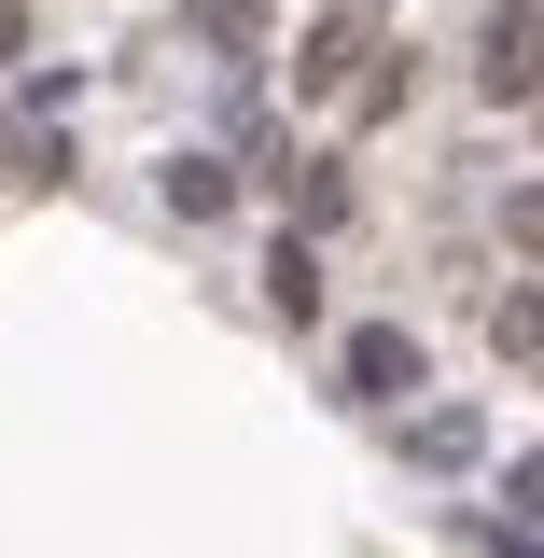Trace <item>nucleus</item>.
Listing matches in <instances>:
<instances>
[{"instance_id": "3", "label": "nucleus", "mask_w": 544, "mask_h": 558, "mask_svg": "<svg viewBox=\"0 0 544 558\" xmlns=\"http://www.w3.org/2000/svg\"><path fill=\"white\" fill-rule=\"evenodd\" d=\"M349 43H363V0H349V14H322V43H307V57H293V84H307V98H322V84H336V70H349Z\"/></svg>"}, {"instance_id": "1", "label": "nucleus", "mask_w": 544, "mask_h": 558, "mask_svg": "<svg viewBox=\"0 0 544 558\" xmlns=\"http://www.w3.org/2000/svg\"><path fill=\"white\" fill-rule=\"evenodd\" d=\"M475 84H488V98H544V0H488Z\"/></svg>"}, {"instance_id": "7", "label": "nucleus", "mask_w": 544, "mask_h": 558, "mask_svg": "<svg viewBox=\"0 0 544 558\" xmlns=\"http://www.w3.org/2000/svg\"><path fill=\"white\" fill-rule=\"evenodd\" d=\"M517 502H544V461H531V475H517Z\"/></svg>"}, {"instance_id": "8", "label": "nucleus", "mask_w": 544, "mask_h": 558, "mask_svg": "<svg viewBox=\"0 0 544 558\" xmlns=\"http://www.w3.org/2000/svg\"><path fill=\"white\" fill-rule=\"evenodd\" d=\"M531 112H544V98H531Z\"/></svg>"}, {"instance_id": "4", "label": "nucleus", "mask_w": 544, "mask_h": 558, "mask_svg": "<svg viewBox=\"0 0 544 558\" xmlns=\"http://www.w3.org/2000/svg\"><path fill=\"white\" fill-rule=\"evenodd\" d=\"M488 336H503V363H544V293H503Z\"/></svg>"}, {"instance_id": "5", "label": "nucleus", "mask_w": 544, "mask_h": 558, "mask_svg": "<svg viewBox=\"0 0 544 558\" xmlns=\"http://www.w3.org/2000/svg\"><path fill=\"white\" fill-rule=\"evenodd\" d=\"M168 209H196V223H209V209H238V182H223L209 154H182V168H168Z\"/></svg>"}, {"instance_id": "6", "label": "nucleus", "mask_w": 544, "mask_h": 558, "mask_svg": "<svg viewBox=\"0 0 544 558\" xmlns=\"http://www.w3.org/2000/svg\"><path fill=\"white\" fill-rule=\"evenodd\" d=\"M503 223H517V252L544 266V182H517V209H503Z\"/></svg>"}, {"instance_id": "2", "label": "nucleus", "mask_w": 544, "mask_h": 558, "mask_svg": "<svg viewBox=\"0 0 544 558\" xmlns=\"http://www.w3.org/2000/svg\"><path fill=\"white\" fill-rule=\"evenodd\" d=\"M406 377H419V336H391V322L349 336V391H406Z\"/></svg>"}]
</instances>
